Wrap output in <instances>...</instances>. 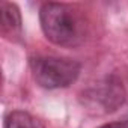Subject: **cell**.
<instances>
[{"label": "cell", "mask_w": 128, "mask_h": 128, "mask_svg": "<svg viewBox=\"0 0 128 128\" xmlns=\"http://www.w3.org/2000/svg\"><path fill=\"white\" fill-rule=\"evenodd\" d=\"M42 32L48 41L60 47H76L84 41V20L70 5L44 3L39 9Z\"/></svg>", "instance_id": "6da1fadb"}, {"label": "cell", "mask_w": 128, "mask_h": 128, "mask_svg": "<svg viewBox=\"0 0 128 128\" xmlns=\"http://www.w3.org/2000/svg\"><path fill=\"white\" fill-rule=\"evenodd\" d=\"M30 70L33 78L41 88L59 89L68 88L80 76V63L68 57L38 56L30 59Z\"/></svg>", "instance_id": "7a4b0ae2"}, {"label": "cell", "mask_w": 128, "mask_h": 128, "mask_svg": "<svg viewBox=\"0 0 128 128\" xmlns=\"http://www.w3.org/2000/svg\"><path fill=\"white\" fill-rule=\"evenodd\" d=\"M100 128H128V120H119V122H110L106 125H101Z\"/></svg>", "instance_id": "5b68a950"}, {"label": "cell", "mask_w": 128, "mask_h": 128, "mask_svg": "<svg viewBox=\"0 0 128 128\" xmlns=\"http://www.w3.org/2000/svg\"><path fill=\"white\" fill-rule=\"evenodd\" d=\"M21 29V14L17 5L3 2L2 3V30L3 33L14 35Z\"/></svg>", "instance_id": "3957f363"}, {"label": "cell", "mask_w": 128, "mask_h": 128, "mask_svg": "<svg viewBox=\"0 0 128 128\" xmlns=\"http://www.w3.org/2000/svg\"><path fill=\"white\" fill-rule=\"evenodd\" d=\"M5 128H44V125L30 113L15 110L5 118Z\"/></svg>", "instance_id": "277c9868"}]
</instances>
